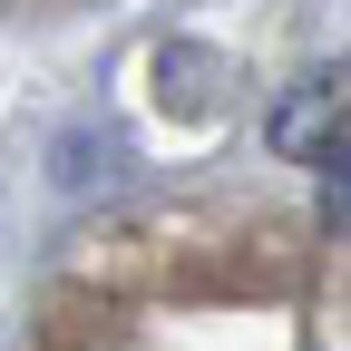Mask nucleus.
Segmentation results:
<instances>
[{
  "label": "nucleus",
  "mask_w": 351,
  "mask_h": 351,
  "mask_svg": "<svg viewBox=\"0 0 351 351\" xmlns=\"http://www.w3.org/2000/svg\"><path fill=\"white\" fill-rule=\"evenodd\" d=\"M274 156L283 166H313V176H341V69H313L302 88H283Z\"/></svg>",
  "instance_id": "nucleus-1"
},
{
  "label": "nucleus",
  "mask_w": 351,
  "mask_h": 351,
  "mask_svg": "<svg viewBox=\"0 0 351 351\" xmlns=\"http://www.w3.org/2000/svg\"><path fill=\"white\" fill-rule=\"evenodd\" d=\"M156 78H166V108H215V88H205V78H215V59H205V49H166V59H156Z\"/></svg>",
  "instance_id": "nucleus-2"
}]
</instances>
